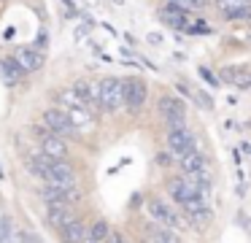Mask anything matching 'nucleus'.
<instances>
[{
  "instance_id": "nucleus-29",
  "label": "nucleus",
  "mask_w": 251,
  "mask_h": 243,
  "mask_svg": "<svg viewBox=\"0 0 251 243\" xmlns=\"http://www.w3.org/2000/svg\"><path fill=\"white\" fill-rule=\"evenodd\" d=\"M149 43H162V35H159V32H151V35H149Z\"/></svg>"
},
{
  "instance_id": "nucleus-31",
  "label": "nucleus",
  "mask_w": 251,
  "mask_h": 243,
  "mask_svg": "<svg viewBox=\"0 0 251 243\" xmlns=\"http://www.w3.org/2000/svg\"><path fill=\"white\" fill-rule=\"evenodd\" d=\"M0 178H3V167H0Z\"/></svg>"
},
{
  "instance_id": "nucleus-14",
  "label": "nucleus",
  "mask_w": 251,
  "mask_h": 243,
  "mask_svg": "<svg viewBox=\"0 0 251 243\" xmlns=\"http://www.w3.org/2000/svg\"><path fill=\"white\" fill-rule=\"evenodd\" d=\"M216 5L227 19H249L251 16V0H216Z\"/></svg>"
},
{
  "instance_id": "nucleus-3",
  "label": "nucleus",
  "mask_w": 251,
  "mask_h": 243,
  "mask_svg": "<svg viewBox=\"0 0 251 243\" xmlns=\"http://www.w3.org/2000/svg\"><path fill=\"white\" fill-rule=\"evenodd\" d=\"M44 127H49L51 133H57V135H62V138H73V135H78V130L73 127V122H71V116H68V111L65 108H46L44 111ZM81 138V135H78Z\"/></svg>"
},
{
  "instance_id": "nucleus-9",
  "label": "nucleus",
  "mask_w": 251,
  "mask_h": 243,
  "mask_svg": "<svg viewBox=\"0 0 251 243\" xmlns=\"http://www.w3.org/2000/svg\"><path fill=\"white\" fill-rule=\"evenodd\" d=\"M73 219H76V211L71 203H46V221L54 230H65Z\"/></svg>"
},
{
  "instance_id": "nucleus-23",
  "label": "nucleus",
  "mask_w": 251,
  "mask_h": 243,
  "mask_svg": "<svg viewBox=\"0 0 251 243\" xmlns=\"http://www.w3.org/2000/svg\"><path fill=\"white\" fill-rule=\"evenodd\" d=\"M162 230H157V232H151V241H178V235L173 232V227H168V224H159Z\"/></svg>"
},
{
  "instance_id": "nucleus-33",
  "label": "nucleus",
  "mask_w": 251,
  "mask_h": 243,
  "mask_svg": "<svg viewBox=\"0 0 251 243\" xmlns=\"http://www.w3.org/2000/svg\"><path fill=\"white\" fill-rule=\"evenodd\" d=\"M181 3H184V0H181Z\"/></svg>"
},
{
  "instance_id": "nucleus-8",
  "label": "nucleus",
  "mask_w": 251,
  "mask_h": 243,
  "mask_svg": "<svg viewBox=\"0 0 251 243\" xmlns=\"http://www.w3.org/2000/svg\"><path fill=\"white\" fill-rule=\"evenodd\" d=\"M168 146L176 157L186 154V151L197 149V140H195V133L189 127H168Z\"/></svg>"
},
{
  "instance_id": "nucleus-6",
  "label": "nucleus",
  "mask_w": 251,
  "mask_h": 243,
  "mask_svg": "<svg viewBox=\"0 0 251 243\" xmlns=\"http://www.w3.org/2000/svg\"><path fill=\"white\" fill-rule=\"evenodd\" d=\"M41 197H44V203H71V205H76V203H81L84 192L78 189V184H76V187L46 184V187L41 189Z\"/></svg>"
},
{
  "instance_id": "nucleus-11",
  "label": "nucleus",
  "mask_w": 251,
  "mask_h": 243,
  "mask_svg": "<svg viewBox=\"0 0 251 243\" xmlns=\"http://www.w3.org/2000/svg\"><path fill=\"white\" fill-rule=\"evenodd\" d=\"M38 133H41V149H44L46 154L54 157V160H68V143H65L62 135L51 133L49 127H46V133L38 127Z\"/></svg>"
},
{
  "instance_id": "nucleus-26",
  "label": "nucleus",
  "mask_w": 251,
  "mask_h": 243,
  "mask_svg": "<svg viewBox=\"0 0 251 243\" xmlns=\"http://www.w3.org/2000/svg\"><path fill=\"white\" fill-rule=\"evenodd\" d=\"M219 73H222V76H219V79H222L224 84H232V76H235V68H222V70H219Z\"/></svg>"
},
{
  "instance_id": "nucleus-2",
  "label": "nucleus",
  "mask_w": 251,
  "mask_h": 243,
  "mask_svg": "<svg viewBox=\"0 0 251 243\" xmlns=\"http://www.w3.org/2000/svg\"><path fill=\"white\" fill-rule=\"evenodd\" d=\"M146 211H149V216H151L157 224H168V227H173V230H186V227H192L189 224V219L184 216V211H176L170 203H165V200H159V197H151L146 203Z\"/></svg>"
},
{
  "instance_id": "nucleus-10",
  "label": "nucleus",
  "mask_w": 251,
  "mask_h": 243,
  "mask_svg": "<svg viewBox=\"0 0 251 243\" xmlns=\"http://www.w3.org/2000/svg\"><path fill=\"white\" fill-rule=\"evenodd\" d=\"M68 111V116H71V122H73V127L78 130V135H87V133H92L95 127H98V122H95V116H92V108H87L84 103H78V106H73V108H65Z\"/></svg>"
},
{
  "instance_id": "nucleus-28",
  "label": "nucleus",
  "mask_w": 251,
  "mask_h": 243,
  "mask_svg": "<svg viewBox=\"0 0 251 243\" xmlns=\"http://www.w3.org/2000/svg\"><path fill=\"white\" fill-rule=\"evenodd\" d=\"M170 162H173V157H170V154H157V165H165V167H168Z\"/></svg>"
},
{
  "instance_id": "nucleus-27",
  "label": "nucleus",
  "mask_w": 251,
  "mask_h": 243,
  "mask_svg": "<svg viewBox=\"0 0 251 243\" xmlns=\"http://www.w3.org/2000/svg\"><path fill=\"white\" fill-rule=\"evenodd\" d=\"M19 241H30V243H33V241H41V235H38V232H19Z\"/></svg>"
},
{
  "instance_id": "nucleus-24",
  "label": "nucleus",
  "mask_w": 251,
  "mask_h": 243,
  "mask_svg": "<svg viewBox=\"0 0 251 243\" xmlns=\"http://www.w3.org/2000/svg\"><path fill=\"white\" fill-rule=\"evenodd\" d=\"M197 73H200V79L208 81L211 86H219V84H222V79H219V76H213V70H208L205 65H200V68H197Z\"/></svg>"
},
{
  "instance_id": "nucleus-12",
  "label": "nucleus",
  "mask_w": 251,
  "mask_h": 243,
  "mask_svg": "<svg viewBox=\"0 0 251 243\" xmlns=\"http://www.w3.org/2000/svg\"><path fill=\"white\" fill-rule=\"evenodd\" d=\"M46 184H60V187H76V170L68 160H54L51 162V170H49V178Z\"/></svg>"
},
{
  "instance_id": "nucleus-5",
  "label": "nucleus",
  "mask_w": 251,
  "mask_h": 243,
  "mask_svg": "<svg viewBox=\"0 0 251 243\" xmlns=\"http://www.w3.org/2000/svg\"><path fill=\"white\" fill-rule=\"evenodd\" d=\"M159 113H162L168 127H184L186 124V106L173 95H162L159 97Z\"/></svg>"
},
{
  "instance_id": "nucleus-21",
  "label": "nucleus",
  "mask_w": 251,
  "mask_h": 243,
  "mask_svg": "<svg viewBox=\"0 0 251 243\" xmlns=\"http://www.w3.org/2000/svg\"><path fill=\"white\" fill-rule=\"evenodd\" d=\"M14 238H17V232H14V221L8 219V216L0 214V243H11Z\"/></svg>"
},
{
  "instance_id": "nucleus-15",
  "label": "nucleus",
  "mask_w": 251,
  "mask_h": 243,
  "mask_svg": "<svg viewBox=\"0 0 251 243\" xmlns=\"http://www.w3.org/2000/svg\"><path fill=\"white\" fill-rule=\"evenodd\" d=\"M73 92L84 100V106L92 108V111H100V100H98V81H89V79H78L73 84Z\"/></svg>"
},
{
  "instance_id": "nucleus-32",
  "label": "nucleus",
  "mask_w": 251,
  "mask_h": 243,
  "mask_svg": "<svg viewBox=\"0 0 251 243\" xmlns=\"http://www.w3.org/2000/svg\"><path fill=\"white\" fill-rule=\"evenodd\" d=\"M114 3H125V0H114Z\"/></svg>"
},
{
  "instance_id": "nucleus-13",
  "label": "nucleus",
  "mask_w": 251,
  "mask_h": 243,
  "mask_svg": "<svg viewBox=\"0 0 251 243\" xmlns=\"http://www.w3.org/2000/svg\"><path fill=\"white\" fill-rule=\"evenodd\" d=\"M14 59H17L19 65H22L27 73H33V70H38L41 65H44V49H38V46H19V49H14Z\"/></svg>"
},
{
  "instance_id": "nucleus-19",
  "label": "nucleus",
  "mask_w": 251,
  "mask_h": 243,
  "mask_svg": "<svg viewBox=\"0 0 251 243\" xmlns=\"http://www.w3.org/2000/svg\"><path fill=\"white\" fill-rule=\"evenodd\" d=\"M62 235H65V241H71V243H81V241H87L89 230H87V224H84L81 219H73L71 224L62 230Z\"/></svg>"
},
{
  "instance_id": "nucleus-25",
  "label": "nucleus",
  "mask_w": 251,
  "mask_h": 243,
  "mask_svg": "<svg viewBox=\"0 0 251 243\" xmlns=\"http://www.w3.org/2000/svg\"><path fill=\"white\" fill-rule=\"evenodd\" d=\"M186 32H192V35H205V32H211V25H205V22H195L192 27H186Z\"/></svg>"
},
{
  "instance_id": "nucleus-4",
  "label": "nucleus",
  "mask_w": 251,
  "mask_h": 243,
  "mask_svg": "<svg viewBox=\"0 0 251 243\" xmlns=\"http://www.w3.org/2000/svg\"><path fill=\"white\" fill-rule=\"evenodd\" d=\"M181 211H184V216L189 219V224L197 227V230H202V227H208L213 221V211H211V205L205 203V197L186 200V203H181Z\"/></svg>"
},
{
  "instance_id": "nucleus-17",
  "label": "nucleus",
  "mask_w": 251,
  "mask_h": 243,
  "mask_svg": "<svg viewBox=\"0 0 251 243\" xmlns=\"http://www.w3.org/2000/svg\"><path fill=\"white\" fill-rule=\"evenodd\" d=\"M168 192H170V197L176 200V203H186V200H192V197H200V194L195 192V189L186 184V178L184 176H178V178H170V184H168ZM208 200V197H205Z\"/></svg>"
},
{
  "instance_id": "nucleus-20",
  "label": "nucleus",
  "mask_w": 251,
  "mask_h": 243,
  "mask_svg": "<svg viewBox=\"0 0 251 243\" xmlns=\"http://www.w3.org/2000/svg\"><path fill=\"white\" fill-rule=\"evenodd\" d=\"M108 221H103V219H98L95 224H89V235H87V241L89 243H103V241H108Z\"/></svg>"
},
{
  "instance_id": "nucleus-30",
  "label": "nucleus",
  "mask_w": 251,
  "mask_h": 243,
  "mask_svg": "<svg viewBox=\"0 0 251 243\" xmlns=\"http://www.w3.org/2000/svg\"><path fill=\"white\" fill-rule=\"evenodd\" d=\"M243 151H246V154H251V143H243Z\"/></svg>"
},
{
  "instance_id": "nucleus-1",
  "label": "nucleus",
  "mask_w": 251,
  "mask_h": 243,
  "mask_svg": "<svg viewBox=\"0 0 251 243\" xmlns=\"http://www.w3.org/2000/svg\"><path fill=\"white\" fill-rule=\"evenodd\" d=\"M98 100L100 108L108 113H116L125 106V81L116 79V76H105L98 81Z\"/></svg>"
},
{
  "instance_id": "nucleus-18",
  "label": "nucleus",
  "mask_w": 251,
  "mask_h": 243,
  "mask_svg": "<svg viewBox=\"0 0 251 243\" xmlns=\"http://www.w3.org/2000/svg\"><path fill=\"white\" fill-rule=\"evenodd\" d=\"M0 70H3V79H6V84H17V81H22L25 73H27V70H25L14 57L3 59V62H0Z\"/></svg>"
},
{
  "instance_id": "nucleus-7",
  "label": "nucleus",
  "mask_w": 251,
  "mask_h": 243,
  "mask_svg": "<svg viewBox=\"0 0 251 243\" xmlns=\"http://www.w3.org/2000/svg\"><path fill=\"white\" fill-rule=\"evenodd\" d=\"M146 84H143V79H138V76H130V79H125V106L130 113H141L143 103H146Z\"/></svg>"
},
{
  "instance_id": "nucleus-16",
  "label": "nucleus",
  "mask_w": 251,
  "mask_h": 243,
  "mask_svg": "<svg viewBox=\"0 0 251 243\" xmlns=\"http://www.w3.org/2000/svg\"><path fill=\"white\" fill-rule=\"evenodd\" d=\"M178 165L184 173H200V170H208V157L200 149H192L178 157Z\"/></svg>"
},
{
  "instance_id": "nucleus-22",
  "label": "nucleus",
  "mask_w": 251,
  "mask_h": 243,
  "mask_svg": "<svg viewBox=\"0 0 251 243\" xmlns=\"http://www.w3.org/2000/svg\"><path fill=\"white\" fill-rule=\"evenodd\" d=\"M232 84L238 86V89H249V86H251V70L246 68V65H240V68H235Z\"/></svg>"
}]
</instances>
